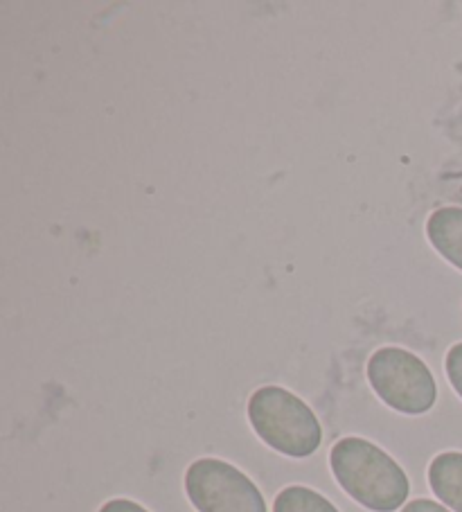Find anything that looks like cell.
Masks as SVG:
<instances>
[{
    "instance_id": "1",
    "label": "cell",
    "mask_w": 462,
    "mask_h": 512,
    "mask_svg": "<svg viewBox=\"0 0 462 512\" xmlns=\"http://www.w3.org/2000/svg\"><path fill=\"white\" fill-rule=\"evenodd\" d=\"M332 472L350 497L372 512H393L411 492L408 476L393 456L366 438H343L330 452Z\"/></svg>"
},
{
    "instance_id": "2",
    "label": "cell",
    "mask_w": 462,
    "mask_h": 512,
    "mask_svg": "<svg viewBox=\"0 0 462 512\" xmlns=\"http://www.w3.org/2000/svg\"><path fill=\"white\" fill-rule=\"evenodd\" d=\"M248 420L255 434L284 456L307 458L323 443L316 413L282 386L257 388L248 400Z\"/></svg>"
},
{
    "instance_id": "3",
    "label": "cell",
    "mask_w": 462,
    "mask_h": 512,
    "mask_svg": "<svg viewBox=\"0 0 462 512\" xmlns=\"http://www.w3.org/2000/svg\"><path fill=\"white\" fill-rule=\"evenodd\" d=\"M368 379L390 409L406 416H422L438 400L429 366L404 348H379L368 361Z\"/></svg>"
},
{
    "instance_id": "4",
    "label": "cell",
    "mask_w": 462,
    "mask_h": 512,
    "mask_svg": "<svg viewBox=\"0 0 462 512\" xmlns=\"http://www.w3.org/2000/svg\"><path fill=\"white\" fill-rule=\"evenodd\" d=\"M185 492L199 512H269L260 488L219 458L194 461L185 472Z\"/></svg>"
},
{
    "instance_id": "5",
    "label": "cell",
    "mask_w": 462,
    "mask_h": 512,
    "mask_svg": "<svg viewBox=\"0 0 462 512\" xmlns=\"http://www.w3.org/2000/svg\"><path fill=\"white\" fill-rule=\"evenodd\" d=\"M426 235L433 249L462 271V208H440L426 222Z\"/></svg>"
},
{
    "instance_id": "6",
    "label": "cell",
    "mask_w": 462,
    "mask_h": 512,
    "mask_svg": "<svg viewBox=\"0 0 462 512\" xmlns=\"http://www.w3.org/2000/svg\"><path fill=\"white\" fill-rule=\"evenodd\" d=\"M429 485L435 497L453 512H462V454L444 452L429 465Z\"/></svg>"
},
{
    "instance_id": "7",
    "label": "cell",
    "mask_w": 462,
    "mask_h": 512,
    "mask_svg": "<svg viewBox=\"0 0 462 512\" xmlns=\"http://www.w3.org/2000/svg\"><path fill=\"white\" fill-rule=\"evenodd\" d=\"M273 512H339V508L312 488L289 485L275 497Z\"/></svg>"
},
{
    "instance_id": "8",
    "label": "cell",
    "mask_w": 462,
    "mask_h": 512,
    "mask_svg": "<svg viewBox=\"0 0 462 512\" xmlns=\"http://www.w3.org/2000/svg\"><path fill=\"white\" fill-rule=\"evenodd\" d=\"M444 368H447V377L453 386V391L462 397V343H456V346L447 352Z\"/></svg>"
},
{
    "instance_id": "9",
    "label": "cell",
    "mask_w": 462,
    "mask_h": 512,
    "mask_svg": "<svg viewBox=\"0 0 462 512\" xmlns=\"http://www.w3.org/2000/svg\"><path fill=\"white\" fill-rule=\"evenodd\" d=\"M100 512H149V510L142 508L140 503L131 501V499H111L104 503Z\"/></svg>"
},
{
    "instance_id": "10",
    "label": "cell",
    "mask_w": 462,
    "mask_h": 512,
    "mask_svg": "<svg viewBox=\"0 0 462 512\" xmlns=\"http://www.w3.org/2000/svg\"><path fill=\"white\" fill-rule=\"evenodd\" d=\"M402 512H451V510H447L431 499H415L411 503H406Z\"/></svg>"
}]
</instances>
